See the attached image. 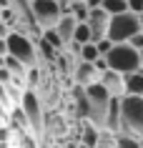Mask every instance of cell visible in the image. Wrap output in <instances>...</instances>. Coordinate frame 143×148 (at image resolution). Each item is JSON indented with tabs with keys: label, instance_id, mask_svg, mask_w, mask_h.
Instances as JSON below:
<instances>
[{
	"label": "cell",
	"instance_id": "17",
	"mask_svg": "<svg viewBox=\"0 0 143 148\" xmlns=\"http://www.w3.org/2000/svg\"><path fill=\"white\" fill-rule=\"evenodd\" d=\"M43 40H45L48 45H53L58 53H65V43L60 40V35H58L55 28H50V30H43Z\"/></svg>",
	"mask_w": 143,
	"mask_h": 148
},
{
	"label": "cell",
	"instance_id": "24",
	"mask_svg": "<svg viewBox=\"0 0 143 148\" xmlns=\"http://www.w3.org/2000/svg\"><path fill=\"white\" fill-rule=\"evenodd\" d=\"M128 45H131V48H135V50H143V30L138 33V35H133V38L128 40Z\"/></svg>",
	"mask_w": 143,
	"mask_h": 148
},
{
	"label": "cell",
	"instance_id": "32",
	"mask_svg": "<svg viewBox=\"0 0 143 148\" xmlns=\"http://www.w3.org/2000/svg\"><path fill=\"white\" fill-rule=\"evenodd\" d=\"M55 3H60V0H55Z\"/></svg>",
	"mask_w": 143,
	"mask_h": 148
},
{
	"label": "cell",
	"instance_id": "31",
	"mask_svg": "<svg viewBox=\"0 0 143 148\" xmlns=\"http://www.w3.org/2000/svg\"><path fill=\"white\" fill-rule=\"evenodd\" d=\"M141 148H143V140H141Z\"/></svg>",
	"mask_w": 143,
	"mask_h": 148
},
{
	"label": "cell",
	"instance_id": "27",
	"mask_svg": "<svg viewBox=\"0 0 143 148\" xmlns=\"http://www.w3.org/2000/svg\"><path fill=\"white\" fill-rule=\"evenodd\" d=\"M86 5L90 10H95V8H103V0H86Z\"/></svg>",
	"mask_w": 143,
	"mask_h": 148
},
{
	"label": "cell",
	"instance_id": "18",
	"mask_svg": "<svg viewBox=\"0 0 143 148\" xmlns=\"http://www.w3.org/2000/svg\"><path fill=\"white\" fill-rule=\"evenodd\" d=\"M101 58V53H98V48H95V43H88V45L80 48V55H78V60L83 63H95Z\"/></svg>",
	"mask_w": 143,
	"mask_h": 148
},
{
	"label": "cell",
	"instance_id": "33",
	"mask_svg": "<svg viewBox=\"0 0 143 148\" xmlns=\"http://www.w3.org/2000/svg\"><path fill=\"white\" fill-rule=\"evenodd\" d=\"M28 3H30V0H28Z\"/></svg>",
	"mask_w": 143,
	"mask_h": 148
},
{
	"label": "cell",
	"instance_id": "15",
	"mask_svg": "<svg viewBox=\"0 0 143 148\" xmlns=\"http://www.w3.org/2000/svg\"><path fill=\"white\" fill-rule=\"evenodd\" d=\"M35 45H38V58H43L45 63H55V60H58V55H60V53H58L53 45H48L43 38H40Z\"/></svg>",
	"mask_w": 143,
	"mask_h": 148
},
{
	"label": "cell",
	"instance_id": "29",
	"mask_svg": "<svg viewBox=\"0 0 143 148\" xmlns=\"http://www.w3.org/2000/svg\"><path fill=\"white\" fill-rule=\"evenodd\" d=\"M138 23H141V30H143V13L138 15Z\"/></svg>",
	"mask_w": 143,
	"mask_h": 148
},
{
	"label": "cell",
	"instance_id": "9",
	"mask_svg": "<svg viewBox=\"0 0 143 148\" xmlns=\"http://www.w3.org/2000/svg\"><path fill=\"white\" fill-rule=\"evenodd\" d=\"M101 86L113 98H123L126 95V75H120L116 70H105V73H101Z\"/></svg>",
	"mask_w": 143,
	"mask_h": 148
},
{
	"label": "cell",
	"instance_id": "16",
	"mask_svg": "<svg viewBox=\"0 0 143 148\" xmlns=\"http://www.w3.org/2000/svg\"><path fill=\"white\" fill-rule=\"evenodd\" d=\"M73 43H78V45H88V43H93V33H90V25H88V23H78Z\"/></svg>",
	"mask_w": 143,
	"mask_h": 148
},
{
	"label": "cell",
	"instance_id": "11",
	"mask_svg": "<svg viewBox=\"0 0 143 148\" xmlns=\"http://www.w3.org/2000/svg\"><path fill=\"white\" fill-rule=\"evenodd\" d=\"M75 28H78V20H75L73 15H63V18H60V23L55 25L60 40L65 43V50H68V45L73 43V38H75Z\"/></svg>",
	"mask_w": 143,
	"mask_h": 148
},
{
	"label": "cell",
	"instance_id": "8",
	"mask_svg": "<svg viewBox=\"0 0 143 148\" xmlns=\"http://www.w3.org/2000/svg\"><path fill=\"white\" fill-rule=\"evenodd\" d=\"M101 80V73L95 70L93 63H83L78 60L75 63V70H73V83L78 88H88V86H93V83H98Z\"/></svg>",
	"mask_w": 143,
	"mask_h": 148
},
{
	"label": "cell",
	"instance_id": "19",
	"mask_svg": "<svg viewBox=\"0 0 143 148\" xmlns=\"http://www.w3.org/2000/svg\"><path fill=\"white\" fill-rule=\"evenodd\" d=\"M78 23H88V18H90V8H88L86 3H73V13H70Z\"/></svg>",
	"mask_w": 143,
	"mask_h": 148
},
{
	"label": "cell",
	"instance_id": "23",
	"mask_svg": "<svg viewBox=\"0 0 143 148\" xmlns=\"http://www.w3.org/2000/svg\"><path fill=\"white\" fill-rule=\"evenodd\" d=\"M128 13L141 15V13H143V0H128Z\"/></svg>",
	"mask_w": 143,
	"mask_h": 148
},
{
	"label": "cell",
	"instance_id": "25",
	"mask_svg": "<svg viewBox=\"0 0 143 148\" xmlns=\"http://www.w3.org/2000/svg\"><path fill=\"white\" fill-rule=\"evenodd\" d=\"M93 65H95V70H98V73H105V70H108V60H105V58H98Z\"/></svg>",
	"mask_w": 143,
	"mask_h": 148
},
{
	"label": "cell",
	"instance_id": "10",
	"mask_svg": "<svg viewBox=\"0 0 143 148\" xmlns=\"http://www.w3.org/2000/svg\"><path fill=\"white\" fill-rule=\"evenodd\" d=\"M120 98H113L111 106H108V116H105V128L103 131L113 133V136H118L120 133Z\"/></svg>",
	"mask_w": 143,
	"mask_h": 148
},
{
	"label": "cell",
	"instance_id": "3",
	"mask_svg": "<svg viewBox=\"0 0 143 148\" xmlns=\"http://www.w3.org/2000/svg\"><path fill=\"white\" fill-rule=\"evenodd\" d=\"M8 55H13L15 60H20L25 68H38V45L35 40L23 35V33H10L8 38Z\"/></svg>",
	"mask_w": 143,
	"mask_h": 148
},
{
	"label": "cell",
	"instance_id": "4",
	"mask_svg": "<svg viewBox=\"0 0 143 148\" xmlns=\"http://www.w3.org/2000/svg\"><path fill=\"white\" fill-rule=\"evenodd\" d=\"M105 60H108V70H116V73H120V75H131V73H138V70H141L138 50L131 48L128 43L113 45V50L105 55Z\"/></svg>",
	"mask_w": 143,
	"mask_h": 148
},
{
	"label": "cell",
	"instance_id": "13",
	"mask_svg": "<svg viewBox=\"0 0 143 148\" xmlns=\"http://www.w3.org/2000/svg\"><path fill=\"white\" fill-rule=\"evenodd\" d=\"M126 95H138V98H143V70L126 75Z\"/></svg>",
	"mask_w": 143,
	"mask_h": 148
},
{
	"label": "cell",
	"instance_id": "14",
	"mask_svg": "<svg viewBox=\"0 0 143 148\" xmlns=\"http://www.w3.org/2000/svg\"><path fill=\"white\" fill-rule=\"evenodd\" d=\"M103 10L111 18L123 15V13H128V0H103Z\"/></svg>",
	"mask_w": 143,
	"mask_h": 148
},
{
	"label": "cell",
	"instance_id": "1",
	"mask_svg": "<svg viewBox=\"0 0 143 148\" xmlns=\"http://www.w3.org/2000/svg\"><path fill=\"white\" fill-rule=\"evenodd\" d=\"M120 133L143 140V98L123 95L120 98Z\"/></svg>",
	"mask_w": 143,
	"mask_h": 148
},
{
	"label": "cell",
	"instance_id": "22",
	"mask_svg": "<svg viewBox=\"0 0 143 148\" xmlns=\"http://www.w3.org/2000/svg\"><path fill=\"white\" fill-rule=\"evenodd\" d=\"M95 48H98V53H101V58H105V55L111 53L113 50V43L108 38H103V40H98V43H95Z\"/></svg>",
	"mask_w": 143,
	"mask_h": 148
},
{
	"label": "cell",
	"instance_id": "26",
	"mask_svg": "<svg viewBox=\"0 0 143 148\" xmlns=\"http://www.w3.org/2000/svg\"><path fill=\"white\" fill-rule=\"evenodd\" d=\"M0 58H8V40L0 38Z\"/></svg>",
	"mask_w": 143,
	"mask_h": 148
},
{
	"label": "cell",
	"instance_id": "6",
	"mask_svg": "<svg viewBox=\"0 0 143 148\" xmlns=\"http://www.w3.org/2000/svg\"><path fill=\"white\" fill-rule=\"evenodd\" d=\"M20 110H23L25 121H28V128L35 133L43 131L45 125V108H43V101L35 90H23V98H20Z\"/></svg>",
	"mask_w": 143,
	"mask_h": 148
},
{
	"label": "cell",
	"instance_id": "30",
	"mask_svg": "<svg viewBox=\"0 0 143 148\" xmlns=\"http://www.w3.org/2000/svg\"><path fill=\"white\" fill-rule=\"evenodd\" d=\"M70 3H86V0H70Z\"/></svg>",
	"mask_w": 143,
	"mask_h": 148
},
{
	"label": "cell",
	"instance_id": "20",
	"mask_svg": "<svg viewBox=\"0 0 143 148\" xmlns=\"http://www.w3.org/2000/svg\"><path fill=\"white\" fill-rule=\"evenodd\" d=\"M116 148H141V140L133 138V136H123V133H118V136H116Z\"/></svg>",
	"mask_w": 143,
	"mask_h": 148
},
{
	"label": "cell",
	"instance_id": "28",
	"mask_svg": "<svg viewBox=\"0 0 143 148\" xmlns=\"http://www.w3.org/2000/svg\"><path fill=\"white\" fill-rule=\"evenodd\" d=\"M138 63H141V70H143V50H138Z\"/></svg>",
	"mask_w": 143,
	"mask_h": 148
},
{
	"label": "cell",
	"instance_id": "7",
	"mask_svg": "<svg viewBox=\"0 0 143 148\" xmlns=\"http://www.w3.org/2000/svg\"><path fill=\"white\" fill-rule=\"evenodd\" d=\"M30 13L33 20L40 30H50L60 23V8H58L55 0H30Z\"/></svg>",
	"mask_w": 143,
	"mask_h": 148
},
{
	"label": "cell",
	"instance_id": "21",
	"mask_svg": "<svg viewBox=\"0 0 143 148\" xmlns=\"http://www.w3.org/2000/svg\"><path fill=\"white\" fill-rule=\"evenodd\" d=\"M95 148H116V136L108 131H101V138H98V146Z\"/></svg>",
	"mask_w": 143,
	"mask_h": 148
},
{
	"label": "cell",
	"instance_id": "2",
	"mask_svg": "<svg viewBox=\"0 0 143 148\" xmlns=\"http://www.w3.org/2000/svg\"><path fill=\"white\" fill-rule=\"evenodd\" d=\"M86 90V98H88V123L95 125L98 131L105 128V116H108V106H111L113 95L101 86V80L93 83V86L83 88Z\"/></svg>",
	"mask_w": 143,
	"mask_h": 148
},
{
	"label": "cell",
	"instance_id": "5",
	"mask_svg": "<svg viewBox=\"0 0 143 148\" xmlns=\"http://www.w3.org/2000/svg\"><path fill=\"white\" fill-rule=\"evenodd\" d=\"M141 33V23H138V15L133 13H123V15H116L111 18V23H108V35L105 38L111 40L113 45H123L128 40L138 35Z\"/></svg>",
	"mask_w": 143,
	"mask_h": 148
},
{
	"label": "cell",
	"instance_id": "12",
	"mask_svg": "<svg viewBox=\"0 0 143 148\" xmlns=\"http://www.w3.org/2000/svg\"><path fill=\"white\" fill-rule=\"evenodd\" d=\"M98 138H101V131L86 121L83 123V133H80V148H95L98 146Z\"/></svg>",
	"mask_w": 143,
	"mask_h": 148
}]
</instances>
